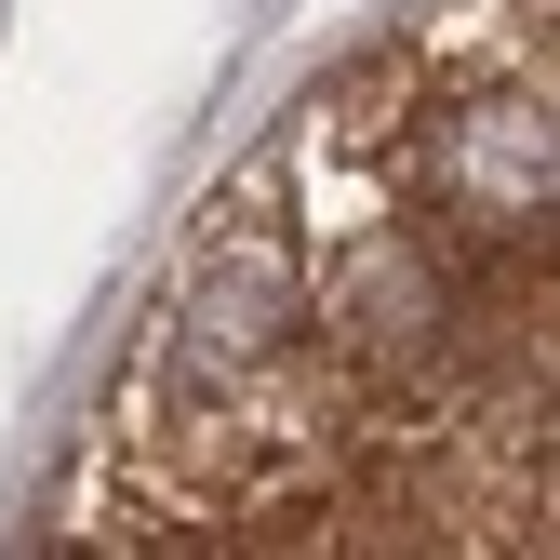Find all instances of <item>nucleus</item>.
Here are the masks:
<instances>
[{
	"label": "nucleus",
	"instance_id": "obj_1",
	"mask_svg": "<svg viewBox=\"0 0 560 560\" xmlns=\"http://www.w3.org/2000/svg\"><path fill=\"white\" fill-rule=\"evenodd\" d=\"M294 334H307V280H294V254H280L267 228H214V241H200V267H187V294H174L161 374H174V400L241 413L280 361H294Z\"/></svg>",
	"mask_w": 560,
	"mask_h": 560
},
{
	"label": "nucleus",
	"instance_id": "obj_2",
	"mask_svg": "<svg viewBox=\"0 0 560 560\" xmlns=\"http://www.w3.org/2000/svg\"><path fill=\"white\" fill-rule=\"evenodd\" d=\"M441 214L480 241H547V94H467L428 133Z\"/></svg>",
	"mask_w": 560,
	"mask_h": 560
}]
</instances>
